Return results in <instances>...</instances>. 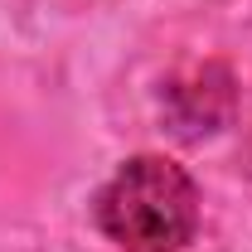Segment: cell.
<instances>
[{
	"label": "cell",
	"instance_id": "1",
	"mask_svg": "<svg viewBox=\"0 0 252 252\" xmlns=\"http://www.w3.org/2000/svg\"><path fill=\"white\" fill-rule=\"evenodd\" d=\"M97 228L122 252H185L199 228V189L185 165L136 156L102 185Z\"/></svg>",
	"mask_w": 252,
	"mask_h": 252
}]
</instances>
